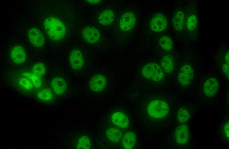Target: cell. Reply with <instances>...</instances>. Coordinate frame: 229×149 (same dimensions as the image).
<instances>
[{"label": "cell", "instance_id": "cell-27", "mask_svg": "<svg viewBox=\"0 0 229 149\" xmlns=\"http://www.w3.org/2000/svg\"><path fill=\"white\" fill-rule=\"evenodd\" d=\"M32 73L39 77L44 75L46 72V68L44 65L41 63L35 64L32 68Z\"/></svg>", "mask_w": 229, "mask_h": 149}, {"label": "cell", "instance_id": "cell-19", "mask_svg": "<svg viewBox=\"0 0 229 149\" xmlns=\"http://www.w3.org/2000/svg\"><path fill=\"white\" fill-rule=\"evenodd\" d=\"M136 141L135 134L132 131L126 133L123 137L122 144L125 149H132L134 146Z\"/></svg>", "mask_w": 229, "mask_h": 149}, {"label": "cell", "instance_id": "cell-22", "mask_svg": "<svg viewBox=\"0 0 229 149\" xmlns=\"http://www.w3.org/2000/svg\"><path fill=\"white\" fill-rule=\"evenodd\" d=\"M159 43L161 47L165 51H169L172 49L173 45L172 40L168 36H161L159 39Z\"/></svg>", "mask_w": 229, "mask_h": 149}, {"label": "cell", "instance_id": "cell-14", "mask_svg": "<svg viewBox=\"0 0 229 149\" xmlns=\"http://www.w3.org/2000/svg\"><path fill=\"white\" fill-rule=\"evenodd\" d=\"M175 140L179 144H183L186 143L189 137V132L188 127L185 125L179 126L175 132Z\"/></svg>", "mask_w": 229, "mask_h": 149}, {"label": "cell", "instance_id": "cell-28", "mask_svg": "<svg viewBox=\"0 0 229 149\" xmlns=\"http://www.w3.org/2000/svg\"><path fill=\"white\" fill-rule=\"evenodd\" d=\"M19 83L21 87L26 90H30L33 88V85L32 83L25 77L21 78L19 80Z\"/></svg>", "mask_w": 229, "mask_h": 149}, {"label": "cell", "instance_id": "cell-9", "mask_svg": "<svg viewBox=\"0 0 229 149\" xmlns=\"http://www.w3.org/2000/svg\"><path fill=\"white\" fill-rule=\"evenodd\" d=\"M82 34L84 40L90 44L96 43L100 38V33L99 30L93 26L85 27L83 30Z\"/></svg>", "mask_w": 229, "mask_h": 149}, {"label": "cell", "instance_id": "cell-24", "mask_svg": "<svg viewBox=\"0 0 229 149\" xmlns=\"http://www.w3.org/2000/svg\"><path fill=\"white\" fill-rule=\"evenodd\" d=\"M37 96L39 99L44 101H50L53 98L52 92L48 89H44L40 91L37 93Z\"/></svg>", "mask_w": 229, "mask_h": 149}, {"label": "cell", "instance_id": "cell-25", "mask_svg": "<svg viewBox=\"0 0 229 149\" xmlns=\"http://www.w3.org/2000/svg\"><path fill=\"white\" fill-rule=\"evenodd\" d=\"M190 115L188 111L185 109L181 108L178 111L177 118L178 120L182 123H185L189 119Z\"/></svg>", "mask_w": 229, "mask_h": 149}, {"label": "cell", "instance_id": "cell-26", "mask_svg": "<svg viewBox=\"0 0 229 149\" xmlns=\"http://www.w3.org/2000/svg\"><path fill=\"white\" fill-rule=\"evenodd\" d=\"M90 146V141L87 136H84L80 138L77 144V148L89 149Z\"/></svg>", "mask_w": 229, "mask_h": 149}, {"label": "cell", "instance_id": "cell-20", "mask_svg": "<svg viewBox=\"0 0 229 149\" xmlns=\"http://www.w3.org/2000/svg\"><path fill=\"white\" fill-rule=\"evenodd\" d=\"M161 67L165 72L170 73L174 68V63L171 56L166 55L163 56L161 61Z\"/></svg>", "mask_w": 229, "mask_h": 149}, {"label": "cell", "instance_id": "cell-15", "mask_svg": "<svg viewBox=\"0 0 229 149\" xmlns=\"http://www.w3.org/2000/svg\"><path fill=\"white\" fill-rule=\"evenodd\" d=\"M11 58L12 61L17 64H21L26 60V55L24 48L19 45L14 47L10 53Z\"/></svg>", "mask_w": 229, "mask_h": 149}, {"label": "cell", "instance_id": "cell-8", "mask_svg": "<svg viewBox=\"0 0 229 149\" xmlns=\"http://www.w3.org/2000/svg\"><path fill=\"white\" fill-rule=\"evenodd\" d=\"M27 36L30 43L35 47H41L45 44V40L44 35L36 28H30L28 31Z\"/></svg>", "mask_w": 229, "mask_h": 149}, {"label": "cell", "instance_id": "cell-30", "mask_svg": "<svg viewBox=\"0 0 229 149\" xmlns=\"http://www.w3.org/2000/svg\"><path fill=\"white\" fill-rule=\"evenodd\" d=\"M224 132L227 137L229 138V123L227 122L225 125L224 128Z\"/></svg>", "mask_w": 229, "mask_h": 149}, {"label": "cell", "instance_id": "cell-31", "mask_svg": "<svg viewBox=\"0 0 229 149\" xmlns=\"http://www.w3.org/2000/svg\"><path fill=\"white\" fill-rule=\"evenodd\" d=\"M87 2L90 4L97 3L100 2V0H87Z\"/></svg>", "mask_w": 229, "mask_h": 149}, {"label": "cell", "instance_id": "cell-12", "mask_svg": "<svg viewBox=\"0 0 229 149\" xmlns=\"http://www.w3.org/2000/svg\"><path fill=\"white\" fill-rule=\"evenodd\" d=\"M219 83L215 78L210 77L207 79L203 86L204 93L207 96L212 97L217 93L219 89Z\"/></svg>", "mask_w": 229, "mask_h": 149}, {"label": "cell", "instance_id": "cell-23", "mask_svg": "<svg viewBox=\"0 0 229 149\" xmlns=\"http://www.w3.org/2000/svg\"><path fill=\"white\" fill-rule=\"evenodd\" d=\"M22 75L28 79L32 83L35 87L37 88L40 87L42 85L41 80L39 77L33 73L28 72H24Z\"/></svg>", "mask_w": 229, "mask_h": 149}, {"label": "cell", "instance_id": "cell-18", "mask_svg": "<svg viewBox=\"0 0 229 149\" xmlns=\"http://www.w3.org/2000/svg\"><path fill=\"white\" fill-rule=\"evenodd\" d=\"M114 12L110 9H106L102 11L99 15L98 20L100 24L103 25H107L111 23L114 19Z\"/></svg>", "mask_w": 229, "mask_h": 149}, {"label": "cell", "instance_id": "cell-4", "mask_svg": "<svg viewBox=\"0 0 229 149\" xmlns=\"http://www.w3.org/2000/svg\"><path fill=\"white\" fill-rule=\"evenodd\" d=\"M169 111V106L165 101L156 100L151 102L147 107L149 114L151 117L160 118L166 116Z\"/></svg>", "mask_w": 229, "mask_h": 149}, {"label": "cell", "instance_id": "cell-7", "mask_svg": "<svg viewBox=\"0 0 229 149\" xmlns=\"http://www.w3.org/2000/svg\"><path fill=\"white\" fill-rule=\"evenodd\" d=\"M168 25L167 20L165 16L161 13L155 15L152 18L150 27L153 31L160 32L165 30Z\"/></svg>", "mask_w": 229, "mask_h": 149}, {"label": "cell", "instance_id": "cell-3", "mask_svg": "<svg viewBox=\"0 0 229 149\" xmlns=\"http://www.w3.org/2000/svg\"><path fill=\"white\" fill-rule=\"evenodd\" d=\"M44 26L48 35L55 41L61 40L65 36L66 28L64 23L59 19L54 17L46 18Z\"/></svg>", "mask_w": 229, "mask_h": 149}, {"label": "cell", "instance_id": "cell-2", "mask_svg": "<svg viewBox=\"0 0 229 149\" xmlns=\"http://www.w3.org/2000/svg\"><path fill=\"white\" fill-rule=\"evenodd\" d=\"M187 1H179L175 8L171 24L176 38L184 40V26Z\"/></svg>", "mask_w": 229, "mask_h": 149}, {"label": "cell", "instance_id": "cell-21", "mask_svg": "<svg viewBox=\"0 0 229 149\" xmlns=\"http://www.w3.org/2000/svg\"><path fill=\"white\" fill-rule=\"evenodd\" d=\"M106 134L108 138L114 142H119L123 136L122 133L120 130L113 128L108 129L106 131Z\"/></svg>", "mask_w": 229, "mask_h": 149}, {"label": "cell", "instance_id": "cell-16", "mask_svg": "<svg viewBox=\"0 0 229 149\" xmlns=\"http://www.w3.org/2000/svg\"><path fill=\"white\" fill-rule=\"evenodd\" d=\"M112 123L117 126L122 128H127L129 125V119L124 113L117 112L114 113L111 117Z\"/></svg>", "mask_w": 229, "mask_h": 149}, {"label": "cell", "instance_id": "cell-5", "mask_svg": "<svg viewBox=\"0 0 229 149\" xmlns=\"http://www.w3.org/2000/svg\"><path fill=\"white\" fill-rule=\"evenodd\" d=\"M141 73L145 78L154 81L161 80L164 77V73L161 67L155 63L145 65L142 68Z\"/></svg>", "mask_w": 229, "mask_h": 149}, {"label": "cell", "instance_id": "cell-1", "mask_svg": "<svg viewBox=\"0 0 229 149\" xmlns=\"http://www.w3.org/2000/svg\"><path fill=\"white\" fill-rule=\"evenodd\" d=\"M200 17L198 3L196 0L187 1L184 40L196 41L200 36Z\"/></svg>", "mask_w": 229, "mask_h": 149}, {"label": "cell", "instance_id": "cell-6", "mask_svg": "<svg viewBox=\"0 0 229 149\" xmlns=\"http://www.w3.org/2000/svg\"><path fill=\"white\" fill-rule=\"evenodd\" d=\"M194 77V71L192 66L187 63L183 64L179 71L177 79L179 83L183 86L190 84Z\"/></svg>", "mask_w": 229, "mask_h": 149}, {"label": "cell", "instance_id": "cell-13", "mask_svg": "<svg viewBox=\"0 0 229 149\" xmlns=\"http://www.w3.org/2000/svg\"><path fill=\"white\" fill-rule=\"evenodd\" d=\"M106 80L105 77L101 74L94 76L90 79L89 86L90 89L95 92L102 91L105 87Z\"/></svg>", "mask_w": 229, "mask_h": 149}, {"label": "cell", "instance_id": "cell-17", "mask_svg": "<svg viewBox=\"0 0 229 149\" xmlns=\"http://www.w3.org/2000/svg\"><path fill=\"white\" fill-rule=\"evenodd\" d=\"M51 86L55 93L57 95H62L66 91L67 84L65 80L61 77H56L52 81Z\"/></svg>", "mask_w": 229, "mask_h": 149}, {"label": "cell", "instance_id": "cell-11", "mask_svg": "<svg viewBox=\"0 0 229 149\" xmlns=\"http://www.w3.org/2000/svg\"><path fill=\"white\" fill-rule=\"evenodd\" d=\"M69 60L71 67L75 70L81 69L84 64V60L82 54L78 50L74 49L70 52Z\"/></svg>", "mask_w": 229, "mask_h": 149}, {"label": "cell", "instance_id": "cell-29", "mask_svg": "<svg viewBox=\"0 0 229 149\" xmlns=\"http://www.w3.org/2000/svg\"><path fill=\"white\" fill-rule=\"evenodd\" d=\"M223 72L227 77H229V63H224L222 65Z\"/></svg>", "mask_w": 229, "mask_h": 149}, {"label": "cell", "instance_id": "cell-10", "mask_svg": "<svg viewBox=\"0 0 229 149\" xmlns=\"http://www.w3.org/2000/svg\"><path fill=\"white\" fill-rule=\"evenodd\" d=\"M136 18L133 13L128 12L124 13L121 16L119 22L120 29L125 31L131 30L134 26Z\"/></svg>", "mask_w": 229, "mask_h": 149}]
</instances>
